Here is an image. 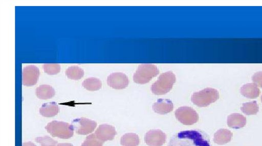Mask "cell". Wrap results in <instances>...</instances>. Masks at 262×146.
<instances>
[{
  "label": "cell",
  "instance_id": "7402d4cb",
  "mask_svg": "<svg viewBox=\"0 0 262 146\" xmlns=\"http://www.w3.org/2000/svg\"><path fill=\"white\" fill-rule=\"evenodd\" d=\"M103 142L96 137L95 134H91L86 137L81 146H102Z\"/></svg>",
  "mask_w": 262,
  "mask_h": 146
},
{
  "label": "cell",
  "instance_id": "52a82bcc",
  "mask_svg": "<svg viewBox=\"0 0 262 146\" xmlns=\"http://www.w3.org/2000/svg\"><path fill=\"white\" fill-rule=\"evenodd\" d=\"M71 125L77 134L86 135L94 130L97 126V123L89 119L80 118L73 120Z\"/></svg>",
  "mask_w": 262,
  "mask_h": 146
},
{
  "label": "cell",
  "instance_id": "ba28073f",
  "mask_svg": "<svg viewBox=\"0 0 262 146\" xmlns=\"http://www.w3.org/2000/svg\"><path fill=\"white\" fill-rule=\"evenodd\" d=\"M39 76V70L34 65H28L23 69L22 83L27 86L35 85Z\"/></svg>",
  "mask_w": 262,
  "mask_h": 146
},
{
  "label": "cell",
  "instance_id": "603a6c76",
  "mask_svg": "<svg viewBox=\"0 0 262 146\" xmlns=\"http://www.w3.org/2000/svg\"><path fill=\"white\" fill-rule=\"evenodd\" d=\"M45 73L49 75H55L60 71V66L58 64H45L42 65Z\"/></svg>",
  "mask_w": 262,
  "mask_h": 146
},
{
  "label": "cell",
  "instance_id": "30bf717a",
  "mask_svg": "<svg viewBox=\"0 0 262 146\" xmlns=\"http://www.w3.org/2000/svg\"><path fill=\"white\" fill-rule=\"evenodd\" d=\"M166 134L160 130H150L145 134L144 140L149 146H162L165 142Z\"/></svg>",
  "mask_w": 262,
  "mask_h": 146
},
{
  "label": "cell",
  "instance_id": "8992f818",
  "mask_svg": "<svg viewBox=\"0 0 262 146\" xmlns=\"http://www.w3.org/2000/svg\"><path fill=\"white\" fill-rule=\"evenodd\" d=\"M177 119L185 125H191L199 120V115L192 108L188 106H182L175 111Z\"/></svg>",
  "mask_w": 262,
  "mask_h": 146
},
{
  "label": "cell",
  "instance_id": "277c9868",
  "mask_svg": "<svg viewBox=\"0 0 262 146\" xmlns=\"http://www.w3.org/2000/svg\"><path fill=\"white\" fill-rule=\"evenodd\" d=\"M47 132L53 137L68 139L73 135V129L70 124L61 121H53L45 127Z\"/></svg>",
  "mask_w": 262,
  "mask_h": 146
},
{
  "label": "cell",
  "instance_id": "d6986e66",
  "mask_svg": "<svg viewBox=\"0 0 262 146\" xmlns=\"http://www.w3.org/2000/svg\"><path fill=\"white\" fill-rule=\"evenodd\" d=\"M82 86L88 91H97L101 88L102 82L98 78L90 77L83 80Z\"/></svg>",
  "mask_w": 262,
  "mask_h": 146
},
{
  "label": "cell",
  "instance_id": "7c38bea8",
  "mask_svg": "<svg viewBox=\"0 0 262 146\" xmlns=\"http://www.w3.org/2000/svg\"><path fill=\"white\" fill-rule=\"evenodd\" d=\"M173 104L171 100L167 99H159L152 105L154 111L160 114H165L171 112Z\"/></svg>",
  "mask_w": 262,
  "mask_h": 146
},
{
  "label": "cell",
  "instance_id": "d4e9b609",
  "mask_svg": "<svg viewBox=\"0 0 262 146\" xmlns=\"http://www.w3.org/2000/svg\"><path fill=\"white\" fill-rule=\"evenodd\" d=\"M252 80L257 86L262 87V71L255 73L253 75Z\"/></svg>",
  "mask_w": 262,
  "mask_h": 146
},
{
  "label": "cell",
  "instance_id": "4316f807",
  "mask_svg": "<svg viewBox=\"0 0 262 146\" xmlns=\"http://www.w3.org/2000/svg\"><path fill=\"white\" fill-rule=\"evenodd\" d=\"M56 146H73V145L70 143H60L57 144Z\"/></svg>",
  "mask_w": 262,
  "mask_h": 146
},
{
  "label": "cell",
  "instance_id": "ffe728a7",
  "mask_svg": "<svg viewBox=\"0 0 262 146\" xmlns=\"http://www.w3.org/2000/svg\"><path fill=\"white\" fill-rule=\"evenodd\" d=\"M65 73L68 78L76 80L83 76L84 71L77 66H71L67 68Z\"/></svg>",
  "mask_w": 262,
  "mask_h": 146
},
{
  "label": "cell",
  "instance_id": "3957f363",
  "mask_svg": "<svg viewBox=\"0 0 262 146\" xmlns=\"http://www.w3.org/2000/svg\"><path fill=\"white\" fill-rule=\"evenodd\" d=\"M219 98V92L215 89L207 87L194 93L191 98L193 104L199 107H205Z\"/></svg>",
  "mask_w": 262,
  "mask_h": 146
},
{
  "label": "cell",
  "instance_id": "2e32d148",
  "mask_svg": "<svg viewBox=\"0 0 262 146\" xmlns=\"http://www.w3.org/2000/svg\"><path fill=\"white\" fill-rule=\"evenodd\" d=\"M55 94L53 87L48 84H42L38 86L35 90L36 96L41 99L52 98Z\"/></svg>",
  "mask_w": 262,
  "mask_h": 146
},
{
  "label": "cell",
  "instance_id": "9c48e42d",
  "mask_svg": "<svg viewBox=\"0 0 262 146\" xmlns=\"http://www.w3.org/2000/svg\"><path fill=\"white\" fill-rule=\"evenodd\" d=\"M127 76L121 72H115L110 74L107 78V83L110 87L117 90L123 89L128 84Z\"/></svg>",
  "mask_w": 262,
  "mask_h": 146
},
{
  "label": "cell",
  "instance_id": "6da1fadb",
  "mask_svg": "<svg viewBox=\"0 0 262 146\" xmlns=\"http://www.w3.org/2000/svg\"><path fill=\"white\" fill-rule=\"evenodd\" d=\"M167 146H211L208 135L201 130L182 131L176 133Z\"/></svg>",
  "mask_w": 262,
  "mask_h": 146
},
{
  "label": "cell",
  "instance_id": "5b68a950",
  "mask_svg": "<svg viewBox=\"0 0 262 146\" xmlns=\"http://www.w3.org/2000/svg\"><path fill=\"white\" fill-rule=\"evenodd\" d=\"M159 73L158 67L151 64H140L133 75L135 82L138 84L148 83Z\"/></svg>",
  "mask_w": 262,
  "mask_h": 146
},
{
  "label": "cell",
  "instance_id": "5bb4252c",
  "mask_svg": "<svg viewBox=\"0 0 262 146\" xmlns=\"http://www.w3.org/2000/svg\"><path fill=\"white\" fill-rule=\"evenodd\" d=\"M59 111L58 105L54 102L44 103L39 108L40 114L47 118L56 115Z\"/></svg>",
  "mask_w": 262,
  "mask_h": 146
},
{
  "label": "cell",
  "instance_id": "e0dca14e",
  "mask_svg": "<svg viewBox=\"0 0 262 146\" xmlns=\"http://www.w3.org/2000/svg\"><path fill=\"white\" fill-rule=\"evenodd\" d=\"M232 137L231 132L226 129H221L214 135L213 140L218 144H224L229 142Z\"/></svg>",
  "mask_w": 262,
  "mask_h": 146
},
{
  "label": "cell",
  "instance_id": "9a60e30c",
  "mask_svg": "<svg viewBox=\"0 0 262 146\" xmlns=\"http://www.w3.org/2000/svg\"><path fill=\"white\" fill-rule=\"evenodd\" d=\"M260 91L258 86L254 83H247L243 85L241 88V93L244 97L254 99L259 95Z\"/></svg>",
  "mask_w": 262,
  "mask_h": 146
},
{
  "label": "cell",
  "instance_id": "44dd1931",
  "mask_svg": "<svg viewBox=\"0 0 262 146\" xmlns=\"http://www.w3.org/2000/svg\"><path fill=\"white\" fill-rule=\"evenodd\" d=\"M241 109L246 115H253L258 111L259 107L257 102L254 101L243 103Z\"/></svg>",
  "mask_w": 262,
  "mask_h": 146
},
{
  "label": "cell",
  "instance_id": "484cf974",
  "mask_svg": "<svg viewBox=\"0 0 262 146\" xmlns=\"http://www.w3.org/2000/svg\"><path fill=\"white\" fill-rule=\"evenodd\" d=\"M22 146H36V145L32 142H26L23 143Z\"/></svg>",
  "mask_w": 262,
  "mask_h": 146
},
{
  "label": "cell",
  "instance_id": "ac0fdd59",
  "mask_svg": "<svg viewBox=\"0 0 262 146\" xmlns=\"http://www.w3.org/2000/svg\"><path fill=\"white\" fill-rule=\"evenodd\" d=\"M139 142V136L133 133L125 134L120 139V143L122 146H137Z\"/></svg>",
  "mask_w": 262,
  "mask_h": 146
},
{
  "label": "cell",
  "instance_id": "4fadbf2b",
  "mask_svg": "<svg viewBox=\"0 0 262 146\" xmlns=\"http://www.w3.org/2000/svg\"><path fill=\"white\" fill-rule=\"evenodd\" d=\"M246 124V118L239 113H232L228 115L227 118V125L232 128H241L245 126Z\"/></svg>",
  "mask_w": 262,
  "mask_h": 146
},
{
  "label": "cell",
  "instance_id": "7a4b0ae2",
  "mask_svg": "<svg viewBox=\"0 0 262 146\" xmlns=\"http://www.w3.org/2000/svg\"><path fill=\"white\" fill-rule=\"evenodd\" d=\"M176 80V76L172 71L161 74L158 80L151 85L152 93L157 95L166 94L171 90Z\"/></svg>",
  "mask_w": 262,
  "mask_h": 146
},
{
  "label": "cell",
  "instance_id": "8fae6325",
  "mask_svg": "<svg viewBox=\"0 0 262 146\" xmlns=\"http://www.w3.org/2000/svg\"><path fill=\"white\" fill-rule=\"evenodd\" d=\"M94 134L99 140L104 142L113 140L117 132L114 127L110 125L104 124L99 125Z\"/></svg>",
  "mask_w": 262,
  "mask_h": 146
},
{
  "label": "cell",
  "instance_id": "cb8c5ba5",
  "mask_svg": "<svg viewBox=\"0 0 262 146\" xmlns=\"http://www.w3.org/2000/svg\"><path fill=\"white\" fill-rule=\"evenodd\" d=\"M35 140L39 143L41 146H56L57 141L48 136L37 137Z\"/></svg>",
  "mask_w": 262,
  "mask_h": 146
}]
</instances>
